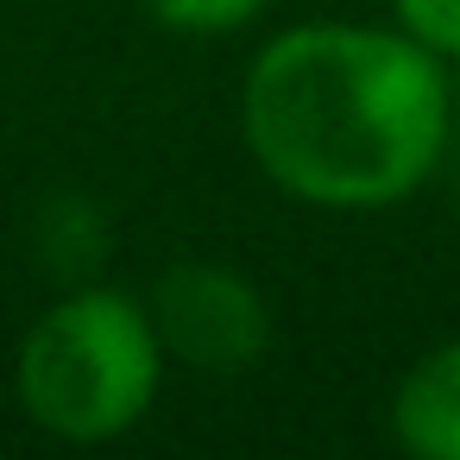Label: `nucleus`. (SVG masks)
Returning <instances> with one entry per match:
<instances>
[{"label": "nucleus", "mask_w": 460, "mask_h": 460, "mask_svg": "<svg viewBox=\"0 0 460 460\" xmlns=\"http://www.w3.org/2000/svg\"><path fill=\"white\" fill-rule=\"evenodd\" d=\"M164 378V341L152 309L127 290H76L45 309L20 347V403L39 429L64 441L127 435Z\"/></svg>", "instance_id": "2"}, {"label": "nucleus", "mask_w": 460, "mask_h": 460, "mask_svg": "<svg viewBox=\"0 0 460 460\" xmlns=\"http://www.w3.org/2000/svg\"><path fill=\"white\" fill-rule=\"evenodd\" d=\"M454 114H460V108H454Z\"/></svg>", "instance_id": "7"}, {"label": "nucleus", "mask_w": 460, "mask_h": 460, "mask_svg": "<svg viewBox=\"0 0 460 460\" xmlns=\"http://www.w3.org/2000/svg\"><path fill=\"white\" fill-rule=\"evenodd\" d=\"M152 20L190 39H215V32H240L265 13V0H146Z\"/></svg>", "instance_id": "5"}, {"label": "nucleus", "mask_w": 460, "mask_h": 460, "mask_svg": "<svg viewBox=\"0 0 460 460\" xmlns=\"http://www.w3.org/2000/svg\"><path fill=\"white\" fill-rule=\"evenodd\" d=\"M391 13L435 58H460V0H391Z\"/></svg>", "instance_id": "6"}, {"label": "nucleus", "mask_w": 460, "mask_h": 460, "mask_svg": "<svg viewBox=\"0 0 460 460\" xmlns=\"http://www.w3.org/2000/svg\"><path fill=\"white\" fill-rule=\"evenodd\" d=\"M391 429L422 460H460V341L422 353L391 397Z\"/></svg>", "instance_id": "4"}, {"label": "nucleus", "mask_w": 460, "mask_h": 460, "mask_svg": "<svg viewBox=\"0 0 460 460\" xmlns=\"http://www.w3.org/2000/svg\"><path fill=\"white\" fill-rule=\"evenodd\" d=\"M240 133L296 202L391 208L441 164L454 89L403 26H296L252 58Z\"/></svg>", "instance_id": "1"}, {"label": "nucleus", "mask_w": 460, "mask_h": 460, "mask_svg": "<svg viewBox=\"0 0 460 460\" xmlns=\"http://www.w3.org/2000/svg\"><path fill=\"white\" fill-rule=\"evenodd\" d=\"M152 328L196 372H246L265 359V341H271L265 296L240 271L208 265V259H183L158 278Z\"/></svg>", "instance_id": "3"}]
</instances>
